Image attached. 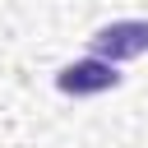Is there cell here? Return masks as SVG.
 <instances>
[{"instance_id": "obj_2", "label": "cell", "mask_w": 148, "mask_h": 148, "mask_svg": "<svg viewBox=\"0 0 148 148\" xmlns=\"http://www.w3.org/2000/svg\"><path fill=\"white\" fill-rule=\"evenodd\" d=\"M56 88L65 92V97H92V92H111V88H120V69L111 65V60H102V56H83V60H74V65H65L60 74H56Z\"/></svg>"}, {"instance_id": "obj_1", "label": "cell", "mask_w": 148, "mask_h": 148, "mask_svg": "<svg viewBox=\"0 0 148 148\" xmlns=\"http://www.w3.org/2000/svg\"><path fill=\"white\" fill-rule=\"evenodd\" d=\"M88 51L120 65V60H139L148 56V18H116V23H102L92 37H88Z\"/></svg>"}]
</instances>
